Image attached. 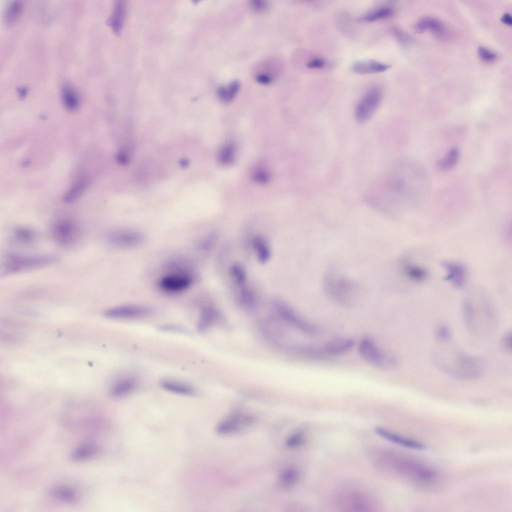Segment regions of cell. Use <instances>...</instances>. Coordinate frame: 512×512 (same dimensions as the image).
<instances>
[{"label":"cell","mask_w":512,"mask_h":512,"mask_svg":"<svg viewBox=\"0 0 512 512\" xmlns=\"http://www.w3.org/2000/svg\"><path fill=\"white\" fill-rule=\"evenodd\" d=\"M440 350L434 354L436 366L445 373L460 380H472L481 377L486 364L484 360L456 350Z\"/></svg>","instance_id":"obj_1"},{"label":"cell","mask_w":512,"mask_h":512,"mask_svg":"<svg viewBox=\"0 0 512 512\" xmlns=\"http://www.w3.org/2000/svg\"><path fill=\"white\" fill-rule=\"evenodd\" d=\"M358 352L365 362L380 370H392L399 364L395 355L379 348L370 336H366L360 340Z\"/></svg>","instance_id":"obj_2"},{"label":"cell","mask_w":512,"mask_h":512,"mask_svg":"<svg viewBox=\"0 0 512 512\" xmlns=\"http://www.w3.org/2000/svg\"><path fill=\"white\" fill-rule=\"evenodd\" d=\"M58 260L52 254L22 255L8 254L4 258L2 274L10 275L26 270L43 267Z\"/></svg>","instance_id":"obj_3"},{"label":"cell","mask_w":512,"mask_h":512,"mask_svg":"<svg viewBox=\"0 0 512 512\" xmlns=\"http://www.w3.org/2000/svg\"><path fill=\"white\" fill-rule=\"evenodd\" d=\"M162 276L158 282L162 290L168 293H178L190 288L194 282V276L189 269L172 270Z\"/></svg>","instance_id":"obj_4"},{"label":"cell","mask_w":512,"mask_h":512,"mask_svg":"<svg viewBox=\"0 0 512 512\" xmlns=\"http://www.w3.org/2000/svg\"><path fill=\"white\" fill-rule=\"evenodd\" d=\"M382 100V92L380 88L373 86L364 94L356 105L355 116L359 122L368 120L380 106Z\"/></svg>","instance_id":"obj_5"},{"label":"cell","mask_w":512,"mask_h":512,"mask_svg":"<svg viewBox=\"0 0 512 512\" xmlns=\"http://www.w3.org/2000/svg\"><path fill=\"white\" fill-rule=\"evenodd\" d=\"M51 234L56 243L67 246L76 242L78 237L79 229L76 222L72 220L62 218L52 224Z\"/></svg>","instance_id":"obj_6"},{"label":"cell","mask_w":512,"mask_h":512,"mask_svg":"<svg viewBox=\"0 0 512 512\" xmlns=\"http://www.w3.org/2000/svg\"><path fill=\"white\" fill-rule=\"evenodd\" d=\"M274 306L280 316L295 328L310 334L318 332L319 328L316 325L304 319L284 302L276 300Z\"/></svg>","instance_id":"obj_7"},{"label":"cell","mask_w":512,"mask_h":512,"mask_svg":"<svg viewBox=\"0 0 512 512\" xmlns=\"http://www.w3.org/2000/svg\"><path fill=\"white\" fill-rule=\"evenodd\" d=\"M326 290L329 296L337 302L342 304L350 303L352 284L340 276H330L326 280Z\"/></svg>","instance_id":"obj_8"},{"label":"cell","mask_w":512,"mask_h":512,"mask_svg":"<svg viewBox=\"0 0 512 512\" xmlns=\"http://www.w3.org/2000/svg\"><path fill=\"white\" fill-rule=\"evenodd\" d=\"M152 312V309L147 306L126 304L110 308L104 312V315L109 318L127 320L145 317Z\"/></svg>","instance_id":"obj_9"},{"label":"cell","mask_w":512,"mask_h":512,"mask_svg":"<svg viewBox=\"0 0 512 512\" xmlns=\"http://www.w3.org/2000/svg\"><path fill=\"white\" fill-rule=\"evenodd\" d=\"M108 238L112 244L124 248L138 246L146 240L144 235L141 232L129 229L114 230L109 234Z\"/></svg>","instance_id":"obj_10"},{"label":"cell","mask_w":512,"mask_h":512,"mask_svg":"<svg viewBox=\"0 0 512 512\" xmlns=\"http://www.w3.org/2000/svg\"><path fill=\"white\" fill-rule=\"evenodd\" d=\"M254 418L242 414H235L218 424L217 432L220 434H229L240 431L254 423Z\"/></svg>","instance_id":"obj_11"},{"label":"cell","mask_w":512,"mask_h":512,"mask_svg":"<svg viewBox=\"0 0 512 512\" xmlns=\"http://www.w3.org/2000/svg\"><path fill=\"white\" fill-rule=\"evenodd\" d=\"M340 504L353 511H366L372 508V500L359 492H350L340 496Z\"/></svg>","instance_id":"obj_12"},{"label":"cell","mask_w":512,"mask_h":512,"mask_svg":"<svg viewBox=\"0 0 512 512\" xmlns=\"http://www.w3.org/2000/svg\"><path fill=\"white\" fill-rule=\"evenodd\" d=\"M374 431L382 438L406 448L418 450H422L426 448L422 443L400 436L382 427L376 426L374 428Z\"/></svg>","instance_id":"obj_13"},{"label":"cell","mask_w":512,"mask_h":512,"mask_svg":"<svg viewBox=\"0 0 512 512\" xmlns=\"http://www.w3.org/2000/svg\"><path fill=\"white\" fill-rule=\"evenodd\" d=\"M446 274L444 279L454 286L460 288L466 280V270L461 264L456 262H445L443 264Z\"/></svg>","instance_id":"obj_14"},{"label":"cell","mask_w":512,"mask_h":512,"mask_svg":"<svg viewBox=\"0 0 512 512\" xmlns=\"http://www.w3.org/2000/svg\"><path fill=\"white\" fill-rule=\"evenodd\" d=\"M354 344V341L351 338H336L327 342L323 349L328 356H338L350 351Z\"/></svg>","instance_id":"obj_15"},{"label":"cell","mask_w":512,"mask_h":512,"mask_svg":"<svg viewBox=\"0 0 512 512\" xmlns=\"http://www.w3.org/2000/svg\"><path fill=\"white\" fill-rule=\"evenodd\" d=\"M390 68L388 64L374 60L356 62L352 66L354 72L362 74L384 72Z\"/></svg>","instance_id":"obj_16"},{"label":"cell","mask_w":512,"mask_h":512,"mask_svg":"<svg viewBox=\"0 0 512 512\" xmlns=\"http://www.w3.org/2000/svg\"><path fill=\"white\" fill-rule=\"evenodd\" d=\"M138 386L137 380L132 376H126L114 382L110 387V394L115 397L125 396L134 391Z\"/></svg>","instance_id":"obj_17"},{"label":"cell","mask_w":512,"mask_h":512,"mask_svg":"<svg viewBox=\"0 0 512 512\" xmlns=\"http://www.w3.org/2000/svg\"><path fill=\"white\" fill-rule=\"evenodd\" d=\"M220 318V314L212 307L204 308L199 317L197 328L199 332H204L214 324Z\"/></svg>","instance_id":"obj_18"},{"label":"cell","mask_w":512,"mask_h":512,"mask_svg":"<svg viewBox=\"0 0 512 512\" xmlns=\"http://www.w3.org/2000/svg\"><path fill=\"white\" fill-rule=\"evenodd\" d=\"M160 386L164 390L176 394L192 396L196 394V390L192 386L174 380H163L160 382Z\"/></svg>","instance_id":"obj_19"},{"label":"cell","mask_w":512,"mask_h":512,"mask_svg":"<svg viewBox=\"0 0 512 512\" xmlns=\"http://www.w3.org/2000/svg\"><path fill=\"white\" fill-rule=\"evenodd\" d=\"M444 26L438 19L431 16L420 18L415 24L414 28L419 32L430 30L436 34H440L444 30Z\"/></svg>","instance_id":"obj_20"},{"label":"cell","mask_w":512,"mask_h":512,"mask_svg":"<svg viewBox=\"0 0 512 512\" xmlns=\"http://www.w3.org/2000/svg\"><path fill=\"white\" fill-rule=\"evenodd\" d=\"M62 102L70 110H76L79 105V98L74 89L68 83L62 84L61 88Z\"/></svg>","instance_id":"obj_21"},{"label":"cell","mask_w":512,"mask_h":512,"mask_svg":"<svg viewBox=\"0 0 512 512\" xmlns=\"http://www.w3.org/2000/svg\"><path fill=\"white\" fill-rule=\"evenodd\" d=\"M252 245L258 260L261 263H266L271 256L270 248L266 240L262 236H256L253 239Z\"/></svg>","instance_id":"obj_22"},{"label":"cell","mask_w":512,"mask_h":512,"mask_svg":"<svg viewBox=\"0 0 512 512\" xmlns=\"http://www.w3.org/2000/svg\"><path fill=\"white\" fill-rule=\"evenodd\" d=\"M50 493L57 499L68 504H74L78 500L77 492L66 486H57L52 488Z\"/></svg>","instance_id":"obj_23"},{"label":"cell","mask_w":512,"mask_h":512,"mask_svg":"<svg viewBox=\"0 0 512 512\" xmlns=\"http://www.w3.org/2000/svg\"><path fill=\"white\" fill-rule=\"evenodd\" d=\"M124 16V6L123 2L118 1L114 6L112 14L108 20V24L113 30L120 32L123 24Z\"/></svg>","instance_id":"obj_24"},{"label":"cell","mask_w":512,"mask_h":512,"mask_svg":"<svg viewBox=\"0 0 512 512\" xmlns=\"http://www.w3.org/2000/svg\"><path fill=\"white\" fill-rule=\"evenodd\" d=\"M23 10L22 1L14 0L10 2L4 10V20L8 24L14 23L20 16Z\"/></svg>","instance_id":"obj_25"},{"label":"cell","mask_w":512,"mask_h":512,"mask_svg":"<svg viewBox=\"0 0 512 512\" xmlns=\"http://www.w3.org/2000/svg\"><path fill=\"white\" fill-rule=\"evenodd\" d=\"M393 10L390 6H382L367 12L359 18V20L372 22L384 19L391 16Z\"/></svg>","instance_id":"obj_26"},{"label":"cell","mask_w":512,"mask_h":512,"mask_svg":"<svg viewBox=\"0 0 512 512\" xmlns=\"http://www.w3.org/2000/svg\"><path fill=\"white\" fill-rule=\"evenodd\" d=\"M98 452V448L94 446L86 444L74 449L70 454V458L74 461L84 460L88 459Z\"/></svg>","instance_id":"obj_27"},{"label":"cell","mask_w":512,"mask_h":512,"mask_svg":"<svg viewBox=\"0 0 512 512\" xmlns=\"http://www.w3.org/2000/svg\"><path fill=\"white\" fill-rule=\"evenodd\" d=\"M240 88V82L238 81H234L226 86L218 88V96L224 102H230L238 92Z\"/></svg>","instance_id":"obj_28"},{"label":"cell","mask_w":512,"mask_h":512,"mask_svg":"<svg viewBox=\"0 0 512 512\" xmlns=\"http://www.w3.org/2000/svg\"><path fill=\"white\" fill-rule=\"evenodd\" d=\"M238 300L244 308L252 309L255 307L256 300L254 292L246 286L240 288Z\"/></svg>","instance_id":"obj_29"},{"label":"cell","mask_w":512,"mask_h":512,"mask_svg":"<svg viewBox=\"0 0 512 512\" xmlns=\"http://www.w3.org/2000/svg\"><path fill=\"white\" fill-rule=\"evenodd\" d=\"M14 235L18 240L25 244L32 242L36 236L35 231L24 226L16 228L14 230Z\"/></svg>","instance_id":"obj_30"},{"label":"cell","mask_w":512,"mask_h":512,"mask_svg":"<svg viewBox=\"0 0 512 512\" xmlns=\"http://www.w3.org/2000/svg\"><path fill=\"white\" fill-rule=\"evenodd\" d=\"M459 157V151L457 148H452L446 155L440 160L438 163V166L441 170H448L456 164Z\"/></svg>","instance_id":"obj_31"},{"label":"cell","mask_w":512,"mask_h":512,"mask_svg":"<svg viewBox=\"0 0 512 512\" xmlns=\"http://www.w3.org/2000/svg\"><path fill=\"white\" fill-rule=\"evenodd\" d=\"M464 321L468 328L472 331L475 330V312L470 302L466 301L462 306Z\"/></svg>","instance_id":"obj_32"},{"label":"cell","mask_w":512,"mask_h":512,"mask_svg":"<svg viewBox=\"0 0 512 512\" xmlns=\"http://www.w3.org/2000/svg\"><path fill=\"white\" fill-rule=\"evenodd\" d=\"M230 272L234 282L239 288L246 286V274L242 264L238 263L233 264L230 268Z\"/></svg>","instance_id":"obj_33"},{"label":"cell","mask_w":512,"mask_h":512,"mask_svg":"<svg viewBox=\"0 0 512 512\" xmlns=\"http://www.w3.org/2000/svg\"><path fill=\"white\" fill-rule=\"evenodd\" d=\"M406 276L416 282H420L426 279L428 274L422 268L416 265H408L405 268Z\"/></svg>","instance_id":"obj_34"},{"label":"cell","mask_w":512,"mask_h":512,"mask_svg":"<svg viewBox=\"0 0 512 512\" xmlns=\"http://www.w3.org/2000/svg\"><path fill=\"white\" fill-rule=\"evenodd\" d=\"M298 478V474L296 470L293 468H288L280 474V484L284 487L290 486L296 482Z\"/></svg>","instance_id":"obj_35"},{"label":"cell","mask_w":512,"mask_h":512,"mask_svg":"<svg viewBox=\"0 0 512 512\" xmlns=\"http://www.w3.org/2000/svg\"><path fill=\"white\" fill-rule=\"evenodd\" d=\"M86 184V182L84 180H80L76 183L66 194L64 198V201L66 202H71L74 201L82 192Z\"/></svg>","instance_id":"obj_36"},{"label":"cell","mask_w":512,"mask_h":512,"mask_svg":"<svg viewBox=\"0 0 512 512\" xmlns=\"http://www.w3.org/2000/svg\"><path fill=\"white\" fill-rule=\"evenodd\" d=\"M234 146L231 144L224 146L218 154L219 162L224 165L230 164L234 158Z\"/></svg>","instance_id":"obj_37"},{"label":"cell","mask_w":512,"mask_h":512,"mask_svg":"<svg viewBox=\"0 0 512 512\" xmlns=\"http://www.w3.org/2000/svg\"><path fill=\"white\" fill-rule=\"evenodd\" d=\"M450 330L446 326H440L436 332V337L440 342H446L451 338Z\"/></svg>","instance_id":"obj_38"},{"label":"cell","mask_w":512,"mask_h":512,"mask_svg":"<svg viewBox=\"0 0 512 512\" xmlns=\"http://www.w3.org/2000/svg\"><path fill=\"white\" fill-rule=\"evenodd\" d=\"M478 52L480 58L486 61H492L496 58V53L484 46L478 47Z\"/></svg>","instance_id":"obj_39"},{"label":"cell","mask_w":512,"mask_h":512,"mask_svg":"<svg viewBox=\"0 0 512 512\" xmlns=\"http://www.w3.org/2000/svg\"><path fill=\"white\" fill-rule=\"evenodd\" d=\"M500 346L503 350L508 352H512V332H506L502 336Z\"/></svg>","instance_id":"obj_40"},{"label":"cell","mask_w":512,"mask_h":512,"mask_svg":"<svg viewBox=\"0 0 512 512\" xmlns=\"http://www.w3.org/2000/svg\"><path fill=\"white\" fill-rule=\"evenodd\" d=\"M304 441V436L301 433H296L292 435L286 441V445L289 448H295L300 445Z\"/></svg>","instance_id":"obj_41"},{"label":"cell","mask_w":512,"mask_h":512,"mask_svg":"<svg viewBox=\"0 0 512 512\" xmlns=\"http://www.w3.org/2000/svg\"><path fill=\"white\" fill-rule=\"evenodd\" d=\"M392 32L396 39L402 43H406L410 40L408 36L398 28H394Z\"/></svg>","instance_id":"obj_42"},{"label":"cell","mask_w":512,"mask_h":512,"mask_svg":"<svg viewBox=\"0 0 512 512\" xmlns=\"http://www.w3.org/2000/svg\"><path fill=\"white\" fill-rule=\"evenodd\" d=\"M254 178L258 182L264 184L268 180L269 175L266 171L259 170L255 172Z\"/></svg>","instance_id":"obj_43"},{"label":"cell","mask_w":512,"mask_h":512,"mask_svg":"<svg viewBox=\"0 0 512 512\" xmlns=\"http://www.w3.org/2000/svg\"><path fill=\"white\" fill-rule=\"evenodd\" d=\"M326 65L324 60L321 58H316L310 60L307 64V66L310 68H322Z\"/></svg>","instance_id":"obj_44"},{"label":"cell","mask_w":512,"mask_h":512,"mask_svg":"<svg viewBox=\"0 0 512 512\" xmlns=\"http://www.w3.org/2000/svg\"><path fill=\"white\" fill-rule=\"evenodd\" d=\"M251 6L253 9L256 10H262L266 7V4L262 0H254L251 2Z\"/></svg>","instance_id":"obj_45"},{"label":"cell","mask_w":512,"mask_h":512,"mask_svg":"<svg viewBox=\"0 0 512 512\" xmlns=\"http://www.w3.org/2000/svg\"><path fill=\"white\" fill-rule=\"evenodd\" d=\"M256 80L258 83L262 84H268L272 82L270 77L264 74L258 75L256 77Z\"/></svg>","instance_id":"obj_46"},{"label":"cell","mask_w":512,"mask_h":512,"mask_svg":"<svg viewBox=\"0 0 512 512\" xmlns=\"http://www.w3.org/2000/svg\"><path fill=\"white\" fill-rule=\"evenodd\" d=\"M501 20L505 24L509 26H511L512 24V18L511 16L508 13L504 14L501 18Z\"/></svg>","instance_id":"obj_47"},{"label":"cell","mask_w":512,"mask_h":512,"mask_svg":"<svg viewBox=\"0 0 512 512\" xmlns=\"http://www.w3.org/2000/svg\"><path fill=\"white\" fill-rule=\"evenodd\" d=\"M28 89L26 87H20L18 89V92L20 97L24 96L27 93Z\"/></svg>","instance_id":"obj_48"}]
</instances>
